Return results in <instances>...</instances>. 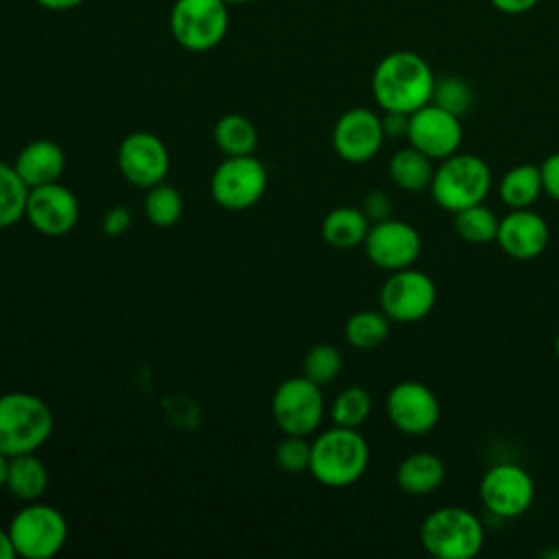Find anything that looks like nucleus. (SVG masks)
Masks as SVG:
<instances>
[{
  "instance_id": "1",
  "label": "nucleus",
  "mask_w": 559,
  "mask_h": 559,
  "mask_svg": "<svg viewBox=\"0 0 559 559\" xmlns=\"http://www.w3.org/2000/svg\"><path fill=\"white\" fill-rule=\"evenodd\" d=\"M435 72L430 63L413 50L384 55L371 74V94L382 111L413 114L432 100Z\"/></svg>"
},
{
  "instance_id": "2",
  "label": "nucleus",
  "mask_w": 559,
  "mask_h": 559,
  "mask_svg": "<svg viewBox=\"0 0 559 559\" xmlns=\"http://www.w3.org/2000/svg\"><path fill=\"white\" fill-rule=\"evenodd\" d=\"M369 467V443L358 428L332 426L310 441L308 472L325 487H349L358 483Z\"/></svg>"
},
{
  "instance_id": "3",
  "label": "nucleus",
  "mask_w": 559,
  "mask_h": 559,
  "mask_svg": "<svg viewBox=\"0 0 559 559\" xmlns=\"http://www.w3.org/2000/svg\"><path fill=\"white\" fill-rule=\"evenodd\" d=\"M50 406L33 393L9 391L0 395V452L11 456L37 452L52 435Z\"/></svg>"
},
{
  "instance_id": "4",
  "label": "nucleus",
  "mask_w": 559,
  "mask_h": 559,
  "mask_svg": "<svg viewBox=\"0 0 559 559\" xmlns=\"http://www.w3.org/2000/svg\"><path fill=\"white\" fill-rule=\"evenodd\" d=\"M419 542L437 559H474L485 546V524L465 507H439L424 518Z\"/></svg>"
},
{
  "instance_id": "5",
  "label": "nucleus",
  "mask_w": 559,
  "mask_h": 559,
  "mask_svg": "<svg viewBox=\"0 0 559 559\" xmlns=\"http://www.w3.org/2000/svg\"><path fill=\"white\" fill-rule=\"evenodd\" d=\"M491 183V166L480 155L456 151L454 155L437 162L428 192L441 210L454 214L463 207L483 203Z\"/></svg>"
},
{
  "instance_id": "6",
  "label": "nucleus",
  "mask_w": 559,
  "mask_h": 559,
  "mask_svg": "<svg viewBox=\"0 0 559 559\" xmlns=\"http://www.w3.org/2000/svg\"><path fill=\"white\" fill-rule=\"evenodd\" d=\"M15 555L24 559H50L68 542L66 515L46 502L33 500L11 518L7 526Z\"/></svg>"
},
{
  "instance_id": "7",
  "label": "nucleus",
  "mask_w": 559,
  "mask_h": 559,
  "mask_svg": "<svg viewBox=\"0 0 559 559\" xmlns=\"http://www.w3.org/2000/svg\"><path fill=\"white\" fill-rule=\"evenodd\" d=\"M229 28V11L223 0H175L170 9V33L190 52L216 48Z\"/></svg>"
},
{
  "instance_id": "8",
  "label": "nucleus",
  "mask_w": 559,
  "mask_h": 559,
  "mask_svg": "<svg viewBox=\"0 0 559 559\" xmlns=\"http://www.w3.org/2000/svg\"><path fill=\"white\" fill-rule=\"evenodd\" d=\"M266 186L269 173L253 153L225 157L210 177V194L214 203L229 212L253 207L264 197Z\"/></svg>"
},
{
  "instance_id": "9",
  "label": "nucleus",
  "mask_w": 559,
  "mask_h": 559,
  "mask_svg": "<svg viewBox=\"0 0 559 559\" xmlns=\"http://www.w3.org/2000/svg\"><path fill=\"white\" fill-rule=\"evenodd\" d=\"M323 386L308 380L304 373L282 380L271 397V413L284 435H312L325 413Z\"/></svg>"
},
{
  "instance_id": "10",
  "label": "nucleus",
  "mask_w": 559,
  "mask_h": 559,
  "mask_svg": "<svg viewBox=\"0 0 559 559\" xmlns=\"http://www.w3.org/2000/svg\"><path fill=\"white\" fill-rule=\"evenodd\" d=\"M435 304V280L415 266L391 271L380 288V310L393 323H417L432 312Z\"/></svg>"
},
{
  "instance_id": "11",
  "label": "nucleus",
  "mask_w": 559,
  "mask_h": 559,
  "mask_svg": "<svg viewBox=\"0 0 559 559\" xmlns=\"http://www.w3.org/2000/svg\"><path fill=\"white\" fill-rule=\"evenodd\" d=\"M478 498L493 518L513 520L524 515L535 500V480L518 463L491 465L478 485Z\"/></svg>"
},
{
  "instance_id": "12",
  "label": "nucleus",
  "mask_w": 559,
  "mask_h": 559,
  "mask_svg": "<svg viewBox=\"0 0 559 559\" xmlns=\"http://www.w3.org/2000/svg\"><path fill=\"white\" fill-rule=\"evenodd\" d=\"M389 421L408 437L428 435L441 419V402L437 393L419 380H402L386 395Z\"/></svg>"
},
{
  "instance_id": "13",
  "label": "nucleus",
  "mask_w": 559,
  "mask_h": 559,
  "mask_svg": "<svg viewBox=\"0 0 559 559\" xmlns=\"http://www.w3.org/2000/svg\"><path fill=\"white\" fill-rule=\"evenodd\" d=\"M362 247L373 266L391 273L415 266L424 242L411 223L400 218H384L371 223Z\"/></svg>"
},
{
  "instance_id": "14",
  "label": "nucleus",
  "mask_w": 559,
  "mask_h": 559,
  "mask_svg": "<svg viewBox=\"0 0 559 559\" xmlns=\"http://www.w3.org/2000/svg\"><path fill=\"white\" fill-rule=\"evenodd\" d=\"M81 216V205L76 194L61 181L44 183L28 190L24 218L28 225L48 238H59L70 234Z\"/></svg>"
},
{
  "instance_id": "15",
  "label": "nucleus",
  "mask_w": 559,
  "mask_h": 559,
  "mask_svg": "<svg viewBox=\"0 0 559 559\" xmlns=\"http://www.w3.org/2000/svg\"><path fill=\"white\" fill-rule=\"evenodd\" d=\"M406 140L432 162H441L461 148L463 124L459 116L428 103L408 116Z\"/></svg>"
},
{
  "instance_id": "16",
  "label": "nucleus",
  "mask_w": 559,
  "mask_h": 559,
  "mask_svg": "<svg viewBox=\"0 0 559 559\" xmlns=\"http://www.w3.org/2000/svg\"><path fill=\"white\" fill-rule=\"evenodd\" d=\"M384 140L382 116L367 107L343 111L332 127V148L347 164H365L373 159Z\"/></svg>"
},
{
  "instance_id": "17",
  "label": "nucleus",
  "mask_w": 559,
  "mask_h": 559,
  "mask_svg": "<svg viewBox=\"0 0 559 559\" xmlns=\"http://www.w3.org/2000/svg\"><path fill=\"white\" fill-rule=\"evenodd\" d=\"M118 168L129 183L146 190L166 179L170 155L164 140L155 133L133 131L118 146Z\"/></svg>"
},
{
  "instance_id": "18",
  "label": "nucleus",
  "mask_w": 559,
  "mask_h": 559,
  "mask_svg": "<svg viewBox=\"0 0 559 559\" xmlns=\"http://www.w3.org/2000/svg\"><path fill=\"white\" fill-rule=\"evenodd\" d=\"M550 240V227L546 218L531 207L509 210L500 223L496 242L513 260H533L542 255Z\"/></svg>"
},
{
  "instance_id": "19",
  "label": "nucleus",
  "mask_w": 559,
  "mask_h": 559,
  "mask_svg": "<svg viewBox=\"0 0 559 559\" xmlns=\"http://www.w3.org/2000/svg\"><path fill=\"white\" fill-rule=\"evenodd\" d=\"M13 168L28 188L52 183L66 170V153L57 142L39 138L20 148Z\"/></svg>"
},
{
  "instance_id": "20",
  "label": "nucleus",
  "mask_w": 559,
  "mask_h": 559,
  "mask_svg": "<svg viewBox=\"0 0 559 559\" xmlns=\"http://www.w3.org/2000/svg\"><path fill=\"white\" fill-rule=\"evenodd\" d=\"M445 478L443 461L426 450L411 452L395 469L397 487L408 496H428L441 487Z\"/></svg>"
},
{
  "instance_id": "21",
  "label": "nucleus",
  "mask_w": 559,
  "mask_h": 559,
  "mask_svg": "<svg viewBox=\"0 0 559 559\" xmlns=\"http://www.w3.org/2000/svg\"><path fill=\"white\" fill-rule=\"evenodd\" d=\"M371 221L360 207L338 205L330 210L321 221V236L332 249H356L365 242Z\"/></svg>"
},
{
  "instance_id": "22",
  "label": "nucleus",
  "mask_w": 559,
  "mask_h": 559,
  "mask_svg": "<svg viewBox=\"0 0 559 559\" xmlns=\"http://www.w3.org/2000/svg\"><path fill=\"white\" fill-rule=\"evenodd\" d=\"M46 489H48V467L35 452H26L9 459L7 491L13 498L22 502H33V500H39Z\"/></svg>"
},
{
  "instance_id": "23",
  "label": "nucleus",
  "mask_w": 559,
  "mask_h": 559,
  "mask_svg": "<svg viewBox=\"0 0 559 559\" xmlns=\"http://www.w3.org/2000/svg\"><path fill=\"white\" fill-rule=\"evenodd\" d=\"M544 192L537 164H515L498 181V197L509 210L531 207Z\"/></svg>"
},
{
  "instance_id": "24",
  "label": "nucleus",
  "mask_w": 559,
  "mask_h": 559,
  "mask_svg": "<svg viewBox=\"0 0 559 559\" xmlns=\"http://www.w3.org/2000/svg\"><path fill=\"white\" fill-rule=\"evenodd\" d=\"M432 173H435V162L421 151L413 148L411 144L406 148L395 151L393 157L389 159V177L404 192L428 190L432 181Z\"/></svg>"
},
{
  "instance_id": "25",
  "label": "nucleus",
  "mask_w": 559,
  "mask_h": 559,
  "mask_svg": "<svg viewBox=\"0 0 559 559\" xmlns=\"http://www.w3.org/2000/svg\"><path fill=\"white\" fill-rule=\"evenodd\" d=\"M214 144L227 155H251L258 146V129L242 114H225L212 131Z\"/></svg>"
},
{
  "instance_id": "26",
  "label": "nucleus",
  "mask_w": 559,
  "mask_h": 559,
  "mask_svg": "<svg viewBox=\"0 0 559 559\" xmlns=\"http://www.w3.org/2000/svg\"><path fill=\"white\" fill-rule=\"evenodd\" d=\"M391 332V319L382 310H358L345 323V338L354 349L380 347Z\"/></svg>"
},
{
  "instance_id": "27",
  "label": "nucleus",
  "mask_w": 559,
  "mask_h": 559,
  "mask_svg": "<svg viewBox=\"0 0 559 559\" xmlns=\"http://www.w3.org/2000/svg\"><path fill=\"white\" fill-rule=\"evenodd\" d=\"M498 223L500 218L489 205H485V201L454 212V231L472 245H487L496 240Z\"/></svg>"
},
{
  "instance_id": "28",
  "label": "nucleus",
  "mask_w": 559,
  "mask_h": 559,
  "mask_svg": "<svg viewBox=\"0 0 559 559\" xmlns=\"http://www.w3.org/2000/svg\"><path fill=\"white\" fill-rule=\"evenodd\" d=\"M28 190L13 164L0 159V229H9L24 218Z\"/></svg>"
},
{
  "instance_id": "29",
  "label": "nucleus",
  "mask_w": 559,
  "mask_h": 559,
  "mask_svg": "<svg viewBox=\"0 0 559 559\" xmlns=\"http://www.w3.org/2000/svg\"><path fill=\"white\" fill-rule=\"evenodd\" d=\"M183 214V199L179 190L166 181H159L146 188L144 197V216L155 227H173Z\"/></svg>"
},
{
  "instance_id": "30",
  "label": "nucleus",
  "mask_w": 559,
  "mask_h": 559,
  "mask_svg": "<svg viewBox=\"0 0 559 559\" xmlns=\"http://www.w3.org/2000/svg\"><path fill=\"white\" fill-rule=\"evenodd\" d=\"M373 408V400L371 393L365 386H347L343 389L332 406H330V417L332 424L336 426H345V428H360Z\"/></svg>"
},
{
  "instance_id": "31",
  "label": "nucleus",
  "mask_w": 559,
  "mask_h": 559,
  "mask_svg": "<svg viewBox=\"0 0 559 559\" xmlns=\"http://www.w3.org/2000/svg\"><path fill=\"white\" fill-rule=\"evenodd\" d=\"M343 369V354L332 343H317L312 345L304 360H301V373L317 382L319 386H325L338 378Z\"/></svg>"
},
{
  "instance_id": "32",
  "label": "nucleus",
  "mask_w": 559,
  "mask_h": 559,
  "mask_svg": "<svg viewBox=\"0 0 559 559\" xmlns=\"http://www.w3.org/2000/svg\"><path fill=\"white\" fill-rule=\"evenodd\" d=\"M430 103L461 118L474 107V90L463 76H456V74L437 76Z\"/></svg>"
},
{
  "instance_id": "33",
  "label": "nucleus",
  "mask_w": 559,
  "mask_h": 559,
  "mask_svg": "<svg viewBox=\"0 0 559 559\" xmlns=\"http://www.w3.org/2000/svg\"><path fill=\"white\" fill-rule=\"evenodd\" d=\"M275 463L282 472L301 474L310 467V441L299 435H286L275 448Z\"/></svg>"
},
{
  "instance_id": "34",
  "label": "nucleus",
  "mask_w": 559,
  "mask_h": 559,
  "mask_svg": "<svg viewBox=\"0 0 559 559\" xmlns=\"http://www.w3.org/2000/svg\"><path fill=\"white\" fill-rule=\"evenodd\" d=\"M360 210L365 212V216H367L371 223H378V221L391 218V214H393V201H391V197H389L384 190H369V192L362 197Z\"/></svg>"
},
{
  "instance_id": "35",
  "label": "nucleus",
  "mask_w": 559,
  "mask_h": 559,
  "mask_svg": "<svg viewBox=\"0 0 559 559\" xmlns=\"http://www.w3.org/2000/svg\"><path fill=\"white\" fill-rule=\"evenodd\" d=\"M131 221H133V214L127 205H114L103 216V231L107 236H120L131 227Z\"/></svg>"
},
{
  "instance_id": "36",
  "label": "nucleus",
  "mask_w": 559,
  "mask_h": 559,
  "mask_svg": "<svg viewBox=\"0 0 559 559\" xmlns=\"http://www.w3.org/2000/svg\"><path fill=\"white\" fill-rule=\"evenodd\" d=\"M542 183H544V194H548L552 201L559 203V151L550 153L542 164Z\"/></svg>"
},
{
  "instance_id": "37",
  "label": "nucleus",
  "mask_w": 559,
  "mask_h": 559,
  "mask_svg": "<svg viewBox=\"0 0 559 559\" xmlns=\"http://www.w3.org/2000/svg\"><path fill=\"white\" fill-rule=\"evenodd\" d=\"M382 129H384V138H389V140L406 138V131H408V114L384 111V116H382Z\"/></svg>"
},
{
  "instance_id": "38",
  "label": "nucleus",
  "mask_w": 559,
  "mask_h": 559,
  "mask_svg": "<svg viewBox=\"0 0 559 559\" xmlns=\"http://www.w3.org/2000/svg\"><path fill=\"white\" fill-rule=\"evenodd\" d=\"M493 4V9H498L500 13L507 15H522L526 11H531L539 0H489Z\"/></svg>"
},
{
  "instance_id": "39",
  "label": "nucleus",
  "mask_w": 559,
  "mask_h": 559,
  "mask_svg": "<svg viewBox=\"0 0 559 559\" xmlns=\"http://www.w3.org/2000/svg\"><path fill=\"white\" fill-rule=\"evenodd\" d=\"M35 2L48 11H70V9H76L83 0H35Z\"/></svg>"
},
{
  "instance_id": "40",
  "label": "nucleus",
  "mask_w": 559,
  "mask_h": 559,
  "mask_svg": "<svg viewBox=\"0 0 559 559\" xmlns=\"http://www.w3.org/2000/svg\"><path fill=\"white\" fill-rule=\"evenodd\" d=\"M15 548L7 528H0V559H15Z\"/></svg>"
},
{
  "instance_id": "41",
  "label": "nucleus",
  "mask_w": 559,
  "mask_h": 559,
  "mask_svg": "<svg viewBox=\"0 0 559 559\" xmlns=\"http://www.w3.org/2000/svg\"><path fill=\"white\" fill-rule=\"evenodd\" d=\"M7 472H9V456L0 452V491L7 489Z\"/></svg>"
},
{
  "instance_id": "42",
  "label": "nucleus",
  "mask_w": 559,
  "mask_h": 559,
  "mask_svg": "<svg viewBox=\"0 0 559 559\" xmlns=\"http://www.w3.org/2000/svg\"><path fill=\"white\" fill-rule=\"evenodd\" d=\"M555 356H557V360H559V332H557V336H555Z\"/></svg>"
},
{
  "instance_id": "43",
  "label": "nucleus",
  "mask_w": 559,
  "mask_h": 559,
  "mask_svg": "<svg viewBox=\"0 0 559 559\" xmlns=\"http://www.w3.org/2000/svg\"><path fill=\"white\" fill-rule=\"evenodd\" d=\"M223 2L229 7V4H242V2H247V0H223Z\"/></svg>"
}]
</instances>
